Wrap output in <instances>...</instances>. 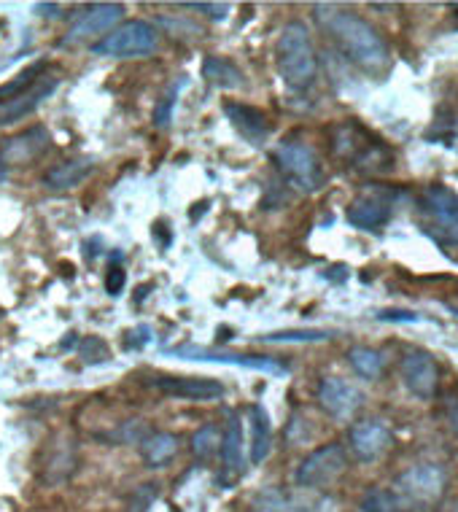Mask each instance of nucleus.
<instances>
[{"instance_id": "obj_1", "label": "nucleus", "mask_w": 458, "mask_h": 512, "mask_svg": "<svg viewBox=\"0 0 458 512\" xmlns=\"http://www.w3.org/2000/svg\"><path fill=\"white\" fill-rule=\"evenodd\" d=\"M313 19H316L326 36L332 38L337 49L364 71H380L388 65V44L378 30L356 17L353 11H343L332 3H316L313 6Z\"/></svg>"}, {"instance_id": "obj_2", "label": "nucleus", "mask_w": 458, "mask_h": 512, "mask_svg": "<svg viewBox=\"0 0 458 512\" xmlns=\"http://www.w3.org/2000/svg\"><path fill=\"white\" fill-rule=\"evenodd\" d=\"M275 62L283 84L294 92H305L318 79V57L310 41L308 27L302 22L283 25L278 44H275Z\"/></svg>"}, {"instance_id": "obj_3", "label": "nucleus", "mask_w": 458, "mask_h": 512, "mask_svg": "<svg viewBox=\"0 0 458 512\" xmlns=\"http://www.w3.org/2000/svg\"><path fill=\"white\" fill-rule=\"evenodd\" d=\"M448 486V475L440 464H415L405 469L402 475L391 483V494L397 496V502L405 507V512H426L437 507Z\"/></svg>"}, {"instance_id": "obj_4", "label": "nucleus", "mask_w": 458, "mask_h": 512, "mask_svg": "<svg viewBox=\"0 0 458 512\" xmlns=\"http://www.w3.org/2000/svg\"><path fill=\"white\" fill-rule=\"evenodd\" d=\"M332 149L337 157L351 159L356 170H388L394 168V154H388L383 143L370 141L356 122H340L332 127Z\"/></svg>"}, {"instance_id": "obj_5", "label": "nucleus", "mask_w": 458, "mask_h": 512, "mask_svg": "<svg viewBox=\"0 0 458 512\" xmlns=\"http://www.w3.org/2000/svg\"><path fill=\"white\" fill-rule=\"evenodd\" d=\"M273 162L278 165V170L283 173V178L294 184L302 192H318L324 189L326 173L324 165H321V157L316 154V149L305 141H283L278 149L273 151Z\"/></svg>"}, {"instance_id": "obj_6", "label": "nucleus", "mask_w": 458, "mask_h": 512, "mask_svg": "<svg viewBox=\"0 0 458 512\" xmlns=\"http://www.w3.org/2000/svg\"><path fill=\"white\" fill-rule=\"evenodd\" d=\"M159 49V30L146 19H130L92 44V54L100 57H116V60H130V57H149Z\"/></svg>"}, {"instance_id": "obj_7", "label": "nucleus", "mask_w": 458, "mask_h": 512, "mask_svg": "<svg viewBox=\"0 0 458 512\" xmlns=\"http://www.w3.org/2000/svg\"><path fill=\"white\" fill-rule=\"evenodd\" d=\"M421 213L429 219L426 232L442 246H458V195L445 184L426 186L421 192Z\"/></svg>"}, {"instance_id": "obj_8", "label": "nucleus", "mask_w": 458, "mask_h": 512, "mask_svg": "<svg viewBox=\"0 0 458 512\" xmlns=\"http://www.w3.org/2000/svg\"><path fill=\"white\" fill-rule=\"evenodd\" d=\"M402 197L399 189L386 184H367L364 192L345 208V221L362 232H378L391 221L394 205Z\"/></svg>"}, {"instance_id": "obj_9", "label": "nucleus", "mask_w": 458, "mask_h": 512, "mask_svg": "<svg viewBox=\"0 0 458 512\" xmlns=\"http://www.w3.org/2000/svg\"><path fill=\"white\" fill-rule=\"evenodd\" d=\"M348 453L340 442H329L324 448H318L302 459V464L294 472V483L305 491H316V488H326L335 483L337 477L348 469Z\"/></svg>"}, {"instance_id": "obj_10", "label": "nucleus", "mask_w": 458, "mask_h": 512, "mask_svg": "<svg viewBox=\"0 0 458 512\" xmlns=\"http://www.w3.org/2000/svg\"><path fill=\"white\" fill-rule=\"evenodd\" d=\"M165 356L173 359H184V362H213V364H229V367H246V370L267 372V375H289V367L281 364L273 356H251V354H229V351H213L203 345H178L168 348Z\"/></svg>"}, {"instance_id": "obj_11", "label": "nucleus", "mask_w": 458, "mask_h": 512, "mask_svg": "<svg viewBox=\"0 0 458 512\" xmlns=\"http://www.w3.org/2000/svg\"><path fill=\"white\" fill-rule=\"evenodd\" d=\"M124 17L122 3H89L81 6L71 19L68 36L62 38V44H76L89 36H100V33H111L119 27Z\"/></svg>"}, {"instance_id": "obj_12", "label": "nucleus", "mask_w": 458, "mask_h": 512, "mask_svg": "<svg viewBox=\"0 0 458 512\" xmlns=\"http://www.w3.org/2000/svg\"><path fill=\"white\" fill-rule=\"evenodd\" d=\"M49 146H52V135H49L44 124L27 127L25 133L0 143V165H6V168H27L36 159L44 157Z\"/></svg>"}, {"instance_id": "obj_13", "label": "nucleus", "mask_w": 458, "mask_h": 512, "mask_svg": "<svg viewBox=\"0 0 458 512\" xmlns=\"http://www.w3.org/2000/svg\"><path fill=\"white\" fill-rule=\"evenodd\" d=\"M402 380H405V389L413 394V397L429 402L437 394V386H440V367H437V359H434L429 351H407L405 359H402Z\"/></svg>"}, {"instance_id": "obj_14", "label": "nucleus", "mask_w": 458, "mask_h": 512, "mask_svg": "<svg viewBox=\"0 0 458 512\" xmlns=\"http://www.w3.org/2000/svg\"><path fill=\"white\" fill-rule=\"evenodd\" d=\"M348 445H351L353 456L362 464H372V461H378L394 445V434H391L386 421L367 418V421H359V424L351 426Z\"/></svg>"}, {"instance_id": "obj_15", "label": "nucleus", "mask_w": 458, "mask_h": 512, "mask_svg": "<svg viewBox=\"0 0 458 512\" xmlns=\"http://www.w3.org/2000/svg\"><path fill=\"white\" fill-rule=\"evenodd\" d=\"M318 402L337 421H348L364 405V394L343 378H324L318 383Z\"/></svg>"}, {"instance_id": "obj_16", "label": "nucleus", "mask_w": 458, "mask_h": 512, "mask_svg": "<svg viewBox=\"0 0 458 512\" xmlns=\"http://www.w3.org/2000/svg\"><path fill=\"white\" fill-rule=\"evenodd\" d=\"M224 114H227V119L232 122V127H235L251 146H256V149L270 141V135H273V122H270V116H267L262 108L232 100V103H224Z\"/></svg>"}, {"instance_id": "obj_17", "label": "nucleus", "mask_w": 458, "mask_h": 512, "mask_svg": "<svg viewBox=\"0 0 458 512\" xmlns=\"http://www.w3.org/2000/svg\"><path fill=\"white\" fill-rule=\"evenodd\" d=\"M154 389L165 397L192 399V402H211L224 397V386L213 378H154Z\"/></svg>"}, {"instance_id": "obj_18", "label": "nucleus", "mask_w": 458, "mask_h": 512, "mask_svg": "<svg viewBox=\"0 0 458 512\" xmlns=\"http://www.w3.org/2000/svg\"><path fill=\"white\" fill-rule=\"evenodd\" d=\"M57 87H60V79L54 76V73H46L44 79L38 81L36 87L30 89V92H25L22 98L11 100V103H3L0 106V124H11V122H19L22 116L33 114L44 100H49L57 92Z\"/></svg>"}, {"instance_id": "obj_19", "label": "nucleus", "mask_w": 458, "mask_h": 512, "mask_svg": "<svg viewBox=\"0 0 458 512\" xmlns=\"http://www.w3.org/2000/svg\"><path fill=\"white\" fill-rule=\"evenodd\" d=\"M246 442H243V421L238 413L229 415L227 429H224V440H221V461L227 475L240 477L246 472Z\"/></svg>"}, {"instance_id": "obj_20", "label": "nucleus", "mask_w": 458, "mask_h": 512, "mask_svg": "<svg viewBox=\"0 0 458 512\" xmlns=\"http://www.w3.org/2000/svg\"><path fill=\"white\" fill-rule=\"evenodd\" d=\"M76 469V451H73V442L57 440V445H49L44 453V461H41V477L44 483L54 486V483H62L68 480Z\"/></svg>"}, {"instance_id": "obj_21", "label": "nucleus", "mask_w": 458, "mask_h": 512, "mask_svg": "<svg viewBox=\"0 0 458 512\" xmlns=\"http://www.w3.org/2000/svg\"><path fill=\"white\" fill-rule=\"evenodd\" d=\"M248 418H251V464L259 467L273 451V424H270V415L259 402L248 407Z\"/></svg>"}, {"instance_id": "obj_22", "label": "nucleus", "mask_w": 458, "mask_h": 512, "mask_svg": "<svg viewBox=\"0 0 458 512\" xmlns=\"http://www.w3.org/2000/svg\"><path fill=\"white\" fill-rule=\"evenodd\" d=\"M205 81L216 89H246V73L240 71L235 62L229 57H219V54H208L203 62Z\"/></svg>"}, {"instance_id": "obj_23", "label": "nucleus", "mask_w": 458, "mask_h": 512, "mask_svg": "<svg viewBox=\"0 0 458 512\" xmlns=\"http://www.w3.org/2000/svg\"><path fill=\"white\" fill-rule=\"evenodd\" d=\"M92 170H95V159L92 157H79V159H68V162H62L57 168H52L44 176V184L49 189H73V186H79L81 181H87L92 176Z\"/></svg>"}, {"instance_id": "obj_24", "label": "nucleus", "mask_w": 458, "mask_h": 512, "mask_svg": "<svg viewBox=\"0 0 458 512\" xmlns=\"http://www.w3.org/2000/svg\"><path fill=\"white\" fill-rule=\"evenodd\" d=\"M46 71H49V60H38L33 62V65H27L25 71H19L14 79L6 81V84L0 87V106H3V103H11V100L22 98L25 92H30V89L36 87L38 81L44 79Z\"/></svg>"}, {"instance_id": "obj_25", "label": "nucleus", "mask_w": 458, "mask_h": 512, "mask_svg": "<svg viewBox=\"0 0 458 512\" xmlns=\"http://www.w3.org/2000/svg\"><path fill=\"white\" fill-rule=\"evenodd\" d=\"M141 453L151 469L165 467V464L178 453V437L168 432H154L149 440L141 445Z\"/></svg>"}, {"instance_id": "obj_26", "label": "nucleus", "mask_w": 458, "mask_h": 512, "mask_svg": "<svg viewBox=\"0 0 458 512\" xmlns=\"http://www.w3.org/2000/svg\"><path fill=\"white\" fill-rule=\"evenodd\" d=\"M348 364L353 370L359 372L364 380H378L383 375V367H386V359L375 348H364V345H356L348 351Z\"/></svg>"}, {"instance_id": "obj_27", "label": "nucleus", "mask_w": 458, "mask_h": 512, "mask_svg": "<svg viewBox=\"0 0 458 512\" xmlns=\"http://www.w3.org/2000/svg\"><path fill=\"white\" fill-rule=\"evenodd\" d=\"M332 329H283V332H270L262 335V343H326L332 340Z\"/></svg>"}, {"instance_id": "obj_28", "label": "nucleus", "mask_w": 458, "mask_h": 512, "mask_svg": "<svg viewBox=\"0 0 458 512\" xmlns=\"http://www.w3.org/2000/svg\"><path fill=\"white\" fill-rule=\"evenodd\" d=\"M221 440H224V434H219L216 424L200 426L192 437V453L197 459H211L213 453L221 451Z\"/></svg>"}, {"instance_id": "obj_29", "label": "nucleus", "mask_w": 458, "mask_h": 512, "mask_svg": "<svg viewBox=\"0 0 458 512\" xmlns=\"http://www.w3.org/2000/svg\"><path fill=\"white\" fill-rule=\"evenodd\" d=\"M186 87V76H181V79L173 84V87L162 95V100H159L157 106H154V127H159V130H165V127H170V122H173V108H176L178 103V95H181V89Z\"/></svg>"}, {"instance_id": "obj_30", "label": "nucleus", "mask_w": 458, "mask_h": 512, "mask_svg": "<svg viewBox=\"0 0 458 512\" xmlns=\"http://www.w3.org/2000/svg\"><path fill=\"white\" fill-rule=\"evenodd\" d=\"M76 354L84 364H106L111 362V348L103 337L97 335H89V337H81L79 345H76Z\"/></svg>"}, {"instance_id": "obj_31", "label": "nucleus", "mask_w": 458, "mask_h": 512, "mask_svg": "<svg viewBox=\"0 0 458 512\" xmlns=\"http://www.w3.org/2000/svg\"><path fill=\"white\" fill-rule=\"evenodd\" d=\"M362 512H405V507L391 494V488H372L362 496Z\"/></svg>"}, {"instance_id": "obj_32", "label": "nucleus", "mask_w": 458, "mask_h": 512, "mask_svg": "<svg viewBox=\"0 0 458 512\" xmlns=\"http://www.w3.org/2000/svg\"><path fill=\"white\" fill-rule=\"evenodd\" d=\"M426 141L442 143V146L458 151V116L448 114V119H440V116H437V122L432 124V130L426 133Z\"/></svg>"}, {"instance_id": "obj_33", "label": "nucleus", "mask_w": 458, "mask_h": 512, "mask_svg": "<svg viewBox=\"0 0 458 512\" xmlns=\"http://www.w3.org/2000/svg\"><path fill=\"white\" fill-rule=\"evenodd\" d=\"M151 337H154V329L149 324H138L135 329H130L127 335H124V348L127 351H141L146 345L151 343Z\"/></svg>"}, {"instance_id": "obj_34", "label": "nucleus", "mask_w": 458, "mask_h": 512, "mask_svg": "<svg viewBox=\"0 0 458 512\" xmlns=\"http://www.w3.org/2000/svg\"><path fill=\"white\" fill-rule=\"evenodd\" d=\"M184 9L203 11L208 19H213V22H221V19H227L229 3H184Z\"/></svg>"}, {"instance_id": "obj_35", "label": "nucleus", "mask_w": 458, "mask_h": 512, "mask_svg": "<svg viewBox=\"0 0 458 512\" xmlns=\"http://www.w3.org/2000/svg\"><path fill=\"white\" fill-rule=\"evenodd\" d=\"M124 283H127V273H124L122 265H108L106 273V292L111 297H119L124 289Z\"/></svg>"}, {"instance_id": "obj_36", "label": "nucleus", "mask_w": 458, "mask_h": 512, "mask_svg": "<svg viewBox=\"0 0 458 512\" xmlns=\"http://www.w3.org/2000/svg\"><path fill=\"white\" fill-rule=\"evenodd\" d=\"M154 499H157V486H141L138 491H135L133 504H130V512H146Z\"/></svg>"}, {"instance_id": "obj_37", "label": "nucleus", "mask_w": 458, "mask_h": 512, "mask_svg": "<svg viewBox=\"0 0 458 512\" xmlns=\"http://www.w3.org/2000/svg\"><path fill=\"white\" fill-rule=\"evenodd\" d=\"M378 321H394V324H415V321H421V316H418V313H413V310L388 308V310H380Z\"/></svg>"}, {"instance_id": "obj_38", "label": "nucleus", "mask_w": 458, "mask_h": 512, "mask_svg": "<svg viewBox=\"0 0 458 512\" xmlns=\"http://www.w3.org/2000/svg\"><path fill=\"white\" fill-rule=\"evenodd\" d=\"M348 273H351V270H348V265H332V267H326L321 278H324V281L337 283V286H340V283L348 281Z\"/></svg>"}, {"instance_id": "obj_39", "label": "nucleus", "mask_w": 458, "mask_h": 512, "mask_svg": "<svg viewBox=\"0 0 458 512\" xmlns=\"http://www.w3.org/2000/svg\"><path fill=\"white\" fill-rule=\"evenodd\" d=\"M33 11H36V14H41V17H46V19H60L62 17L60 3H36V6H33Z\"/></svg>"}, {"instance_id": "obj_40", "label": "nucleus", "mask_w": 458, "mask_h": 512, "mask_svg": "<svg viewBox=\"0 0 458 512\" xmlns=\"http://www.w3.org/2000/svg\"><path fill=\"white\" fill-rule=\"evenodd\" d=\"M151 235L159 240V248H168L170 240H173V232L168 230V224H165V221H157V224H154V230H151Z\"/></svg>"}, {"instance_id": "obj_41", "label": "nucleus", "mask_w": 458, "mask_h": 512, "mask_svg": "<svg viewBox=\"0 0 458 512\" xmlns=\"http://www.w3.org/2000/svg\"><path fill=\"white\" fill-rule=\"evenodd\" d=\"M97 246H103V243H100V238H92L84 243V256H87V262H95V256L100 254V251H95Z\"/></svg>"}, {"instance_id": "obj_42", "label": "nucleus", "mask_w": 458, "mask_h": 512, "mask_svg": "<svg viewBox=\"0 0 458 512\" xmlns=\"http://www.w3.org/2000/svg\"><path fill=\"white\" fill-rule=\"evenodd\" d=\"M448 418L450 426L458 432V399H448Z\"/></svg>"}, {"instance_id": "obj_43", "label": "nucleus", "mask_w": 458, "mask_h": 512, "mask_svg": "<svg viewBox=\"0 0 458 512\" xmlns=\"http://www.w3.org/2000/svg\"><path fill=\"white\" fill-rule=\"evenodd\" d=\"M151 289H154V283H146V286H141V289L135 292V305H141V302L146 300V294H149Z\"/></svg>"}, {"instance_id": "obj_44", "label": "nucleus", "mask_w": 458, "mask_h": 512, "mask_svg": "<svg viewBox=\"0 0 458 512\" xmlns=\"http://www.w3.org/2000/svg\"><path fill=\"white\" fill-rule=\"evenodd\" d=\"M437 512H458V502H448L445 507H440Z\"/></svg>"}, {"instance_id": "obj_45", "label": "nucleus", "mask_w": 458, "mask_h": 512, "mask_svg": "<svg viewBox=\"0 0 458 512\" xmlns=\"http://www.w3.org/2000/svg\"><path fill=\"white\" fill-rule=\"evenodd\" d=\"M450 9L456 11V17H458V3H453V6H450Z\"/></svg>"}]
</instances>
